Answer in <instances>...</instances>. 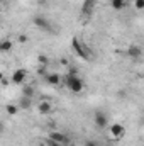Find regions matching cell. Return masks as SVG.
I'll use <instances>...</instances> for the list:
<instances>
[{"mask_svg":"<svg viewBox=\"0 0 144 146\" xmlns=\"http://www.w3.org/2000/svg\"><path fill=\"white\" fill-rule=\"evenodd\" d=\"M71 48L73 51L76 53V56H80L81 60H85V61H90L92 60V56H93V53H92V49H88L78 37H73L71 39Z\"/></svg>","mask_w":144,"mask_h":146,"instance_id":"cell-1","label":"cell"},{"mask_svg":"<svg viewBox=\"0 0 144 146\" xmlns=\"http://www.w3.org/2000/svg\"><path fill=\"white\" fill-rule=\"evenodd\" d=\"M65 85L68 87V90H71L73 94H80L85 88V82L78 75H68V73L65 76Z\"/></svg>","mask_w":144,"mask_h":146,"instance_id":"cell-2","label":"cell"},{"mask_svg":"<svg viewBox=\"0 0 144 146\" xmlns=\"http://www.w3.org/2000/svg\"><path fill=\"white\" fill-rule=\"evenodd\" d=\"M26 78H27V72H26L24 68H19V70H15V72L12 73L10 82H12L14 85H22V83L26 82Z\"/></svg>","mask_w":144,"mask_h":146,"instance_id":"cell-3","label":"cell"},{"mask_svg":"<svg viewBox=\"0 0 144 146\" xmlns=\"http://www.w3.org/2000/svg\"><path fill=\"white\" fill-rule=\"evenodd\" d=\"M108 131H110L112 138H115V139H120V138H124V134H126V127H124L122 124H119V122H114V124L108 127Z\"/></svg>","mask_w":144,"mask_h":146,"instance_id":"cell-4","label":"cell"},{"mask_svg":"<svg viewBox=\"0 0 144 146\" xmlns=\"http://www.w3.org/2000/svg\"><path fill=\"white\" fill-rule=\"evenodd\" d=\"M127 56L132 60H139L143 56V48L139 44H129L127 46Z\"/></svg>","mask_w":144,"mask_h":146,"instance_id":"cell-5","label":"cell"},{"mask_svg":"<svg viewBox=\"0 0 144 146\" xmlns=\"http://www.w3.org/2000/svg\"><path fill=\"white\" fill-rule=\"evenodd\" d=\"M49 139L58 141V143H61L63 146L70 145V138H66V134H63V133H59V131H51V133H49Z\"/></svg>","mask_w":144,"mask_h":146,"instance_id":"cell-6","label":"cell"},{"mask_svg":"<svg viewBox=\"0 0 144 146\" xmlns=\"http://www.w3.org/2000/svg\"><path fill=\"white\" fill-rule=\"evenodd\" d=\"M93 122H95L97 127L104 129V127H107L108 119H107V115H105L104 112H95V115H93Z\"/></svg>","mask_w":144,"mask_h":146,"instance_id":"cell-7","label":"cell"},{"mask_svg":"<svg viewBox=\"0 0 144 146\" xmlns=\"http://www.w3.org/2000/svg\"><path fill=\"white\" fill-rule=\"evenodd\" d=\"M32 22L36 24L39 29H42V31H51V24H49V21H48L46 17H42V15H36V17L32 19Z\"/></svg>","mask_w":144,"mask_h":146,"instance_id":"cell-8","label":"cell"},{"mask_svg":"<svg viewBox=\"0 0 144 146\" xmlns=\"http://www.w3.org/2000/svg\"><path fill=\"white\" fill-rule=\"evenodd\" d=\"M37 110H39V114H42V115H48V114H51L53 106H51L48 100H41V102H39V106H37Z\"/></svg>","mask_w":144,"mask_h":146,"instance_id":"cell-9","label":"cell"},{"mask_svg":"<svg viewBox=\"0 0 144 146\" xmlns=\"http://www.w3.org/2000/svg\"><path fill=\"white\" fill-rule=\"evenodd\" d=\"M46 82H48L49 85H53V87H58V85L61 83V76H59L58 73H48Z\"/></svg>","mask_w":144,"mask_h":146,"instance_id":"cell-10","label":"cell"},{"mask_svg":"<svg viewBox=\"0 0 144 146\" xmlns=\"http://www.w3.org/2000/svg\"><path fill=\"white\" fill-rule=\"evenodd\" d=\"M110 7L114 10H124L126 9V0H110Z\"/></svg>","mask_w":144,"mask_h":146,"instance_id":"cell-11","label":"cell"},{"mask_svg":"<svg viewBox=\"0 0 144 146\" xmlns=\"http://www.w3.org/2000/svg\"><path fill=\"white\" fill-rule=\"evenodd\" d=\"M12 46H14V42H12L10 39H3V41L0 42V49H2L3 53H7V51H10V49H12Z\"/></svg>","mask_w":144,"mask_h":146,"instance_id":"cell-12","label":"cell"},{"mask_svg":"<svg viewBox=\"0 0 144 146\" xmlns=\"http://www.w3.org/2000/svg\"><path fill=\"white\" fill-rule=\"evenodd\" d=\"M22 95H24V97H29V99H32V95H34V88H32L31 85H26V87H22Z\"/></svg>","mask_w":144,"mask_h":146,"instance_id":"cell-13","label":"cell"},{"mask_svg":"<svg viewBox=\"0 0 144 146\" xmlns=\"http://www.w3.org/2000/svg\"><path fill=\"white\" fill-rule=\"evenodd\" d=\"M5 110H7V114H9V115H15V114L19 112V107H17V106H14V104H9V106L5 107Z\"/></svg>","mask_w":144,"mask_h":146,"instance_id":"cell-14","label":"cell"},{"mask_svg":"<svg viewBox=\"0 0 144 146\" xmlns=\"http://www.w3.org/2000/svg\"><path fill=\"white\" fill-rule=\"evenodd\" d=\"M29 107H31V99L22 95V99H20V109H29Z\"/></svg>","mask_w":144,"mask_h":146,"instance_id":"cell-15","label":"cell"},{"mask_svg":"<svg viewBox=\"0 0 144 146\" xmlns=\"http://www.w3.org/2000/svg\"><path fill=\"white\" fill-rule=\"evenodd\" d=\"M37 61H39V65H42V66H46V65L49 63V58H48L46 54H39V56H37Z\"/></svg>","mask_w":144,"mask_h":146,"instance_id":"cell-16","label":"cell"},{"mask_svg":"<svg viewBox=\"0 0 144 146\" xmlns=\"http://www.w3.org/2000/svg\"><path fill=\"white\" fill-rule=\"evenodd\" d=\"M134 7H136L137 10H144V0H136V2H134Z\"/></svg>","mask_w":144,"mask_h":146,"instance_id":"cell-17","label":"cell"},{"mask_svg":"<svg viewBox=\"0 0 144 146\" xmlns=\"http://www.w3.org/2000/svg\"><path fill=\"white\" fill-rule=\"evenodd\" d=\"M46 146H63L61 143H58V141H53V139H46Z\"/></svg>","mask_w":144,"mask_h":146,"instance_id":"cell-18","label":"cell"},{"mask_svg":"<svg viewBox=\"0 0 144 146\" xmlns=\"http://www.w3.org/2000/svg\"><path fill=\"white\" fill-rule=\"evenodd\" d=\"M37 73H39L41 76H44V78L48 76V73H46V66H39V70H37Z\"/></svg>","mask_w":144,"mask_h":146,"instance_id":"cell-19","label":"cell"},{"mask_svg":"<svg viewBox=\"0 0 144 146\" xmlns=\"http://www.w3.org/2000/svg\"><path fill=\"white\" fill-rule=\"evenodd\" d=\"M27 39H29V37L26 36V34H20V36H19V41H20V42H26Z\"/></svg>","mask_w":144,"mask_h":146,"instance_id":"cell-20","label":"cell"},{"mask_svg":"<svg viewBox=\"0 0 144 146\" xmlns=\"http://www.w3.org/2000/svg\"><path fill=\"white\" fill-rule=\"evenodd\" d=\"M59 63H61L63 66H70V63H68V60H66V58H61V61H59Z\"/></svg>","mask_w":144,"mask_h":146,"instance_id":"cell-21","label":"cell"},{"mask_svg":"<svg viewBox=\"0 0 144 146\" xmlns=\"http://www.w3.org/2000/svg\"><path fill=\"white\" fill-rule=\"evenodd\" d=\"M83 146H97V143H95V141H87Z\"/></svg>","mask_w":144,"mask_h":146,"instance_id":"cell-22","label":"cell"}]
</instances>
